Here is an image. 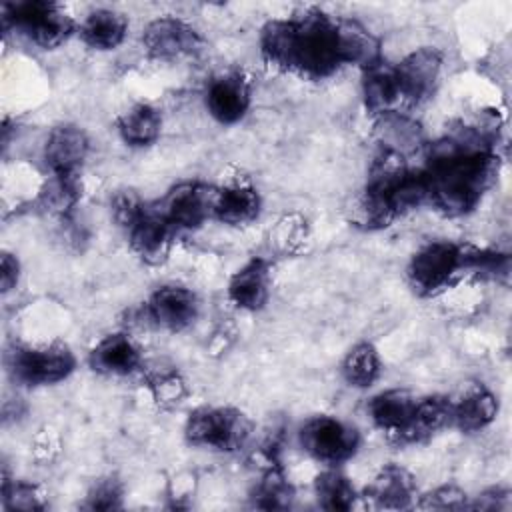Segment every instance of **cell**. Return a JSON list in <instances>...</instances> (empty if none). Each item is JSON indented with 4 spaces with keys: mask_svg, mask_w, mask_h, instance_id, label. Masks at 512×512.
<instances>
[{
    "mask_svg": "<svg viewBox=\"0 0 512 512\" xmlns=\"http://www.w3.org/2000/svg\"><path fill=\"white\" fill-rule=\"evenodd\" d=\"M260 52L274 68L310 80L326 78L342 66L338 20L322 10L270 20L260 32Z\"/></svg>",
    "mask_w": 512,
    "mask_h": 512,
    "instance_id": "6da1fadb",
    "label": "cell"
},
{
    "mask_svg": "<svg viewBox=\"0 0 512 512\" xmlns=\"http://www.w3.org/2000/svg\"><path fill=\"white\" fill-rule=\"evenodd\" d=\"M496 152H456L442 140L428 146V202L444 216L472 212L498 176Z\"/></svg>",
    "mask_w": 512,
    "mask_h": 512,
    "instance_id": "7a4b0ae2",
    "label": "cell"
},
{
    "mask_svg": "<svg viewBox=\"0 0 512 512\" xmlns=\"http://www.w3.org/2000/svg\"><path fill=\"white\" fill-rule=\"evenodd\" d=\"M2 22L46 50L60 46L74 30L72 18L46 0L8 2L2 6Z\"/></svg>",
    "mask_w": 512,
    "mask_h": 512,
    "instance_id": "3957f363",
    "label": "cell"
},
{
    "mask_svg": "<svg viewBox=\"0 0 512 512\" xmlns=\"http://www.w3.org/2000/svg\"><path fill=\"white\" fill-rule=\"evenodd\" d=\"M184 434L186 440L194 446L234 452L248 442L252 434V422L244 412L236 408L206 406L194 410L188 416Z\"/></svg>",
    "mask_w": 512,
    "mask_h": 512,
    "instance_id": "277c9868",
    "label": "cell"
},
{
    "mask_svg": "<svg viewBox=\"0 0 512 512\" xmlns=\"http://www.w3.org/2000/svg\"><path fill=\"white\" fill-rule=\"evenodd\" d=\"M470 246L438 240L422 246L410 260L408 280L420 296H434L448 288L458 272L468 270Z\"/></svg>",
    "mask_w": 512,
    "mask_h": 512,
    "instance_id": "5b68a950",
    "label": "cell"
},
{
    "mask_svg": "<svg viewBox=\"0 0 512 512\" xmlns=\"http://www.w3.org/2000/svg\"><path fill=\"white\" fill-rule=\"evenodd\" d=\"M298 442L308 456L320 464L336 468L356 454L360 434L354 426L338 418L314 416L300 426Z\"/></svg>",
    "mask_w": 512,
    "mask_h": 512,
    "instance_id": "8992f818",
    "label": "cell"
},
{
    "mask_svg": "<svg viewBox=\"0 0 512 512\" xmlns=\"http://www.w3.org/2000/svg\"><path fill=\"white\" fill-rule=\"evenodd\" d=\"M74 354L62 342L48 346H16L8 356L12 376L26 386L56 384L72 374Z\"/></svg>",
    "mask_w": 512,
    "mask_h": 512,
    "instance_id": "52a82bcc",
    "label": "cell"
},
{
    "mask_svg": "<svg viewBox=\"0 0 512 512\" xmlns=\"http://www.w3.org/2000/svg\"><path fill=\"white\" fill-rule=\"evenodd\" d=\"M216 192V188L202 182H182L170 188L154 206L174 230H192L212 218Z\"/></svg>",
    "mask_w": 512,
    "mask_h": 512,
    "instance_id": "ba28073f",
    "label": "cell"
},
{
    "mask_svg": "<svg viewBox=\"0 0 512 512\" xmlns=\"http://www.w3.org/2000/svg\"><path fill=\"white\" fill-rule=\"evenodd\" d=\"M442 68V54L434 48H418L402 62L394 64L402 110L424 102L438 82Z\"/></svg>",
    "mask_w": 512,
    "mask_h": 512,
    "instance_id": "9c48e42d",
    "label": "cell"
},
{
    "mask_svg": "<svg viewBox=\"0 0 512 512\" xmlns=\"http://www.w3.org/2000/svg\"><path fill=\"white\" fill-rule=\"evenodd\" d=\"M142 44L156 60H180L198 54L202 48V38L188 22L174 16H164L146 26Z\"/></svg>",
    "mask_w": 512,
    "mask_h": 512,
    "instance_id": "30bf717a",
    "label": "cell"
},
{
    "mask_svg": "<svg viewBox=\"0 0 512 512\" xmlns=\"http://www.w3.org/2000/svg\"><path fill=\"white\" fill-rule=\"evenodd\" d=\"M144 314L154 326L180 332L194 324L198 316V300L194 292L184 286H160L144 304Z\"/></svg>",
    "mask_w": 512,
    "mask_h": 512,
    "instance_id": "8fae6325",
    "label": "cell"
},
{
    "mask_svg": "<svg viewBox=\"0 0 512 512\" xmlns=\"http://www.w3.org/2000/svg\"><path fill=\"white\" fill-rule=\"evenodd\" d=\"M132 250L148 264H160L166 260L174 228L162 218V214L156 210V206L146 204L140 216L132 222V226L126 230Z\"/></svg>",
    "mask_w": 512,
    "mask_h": 512,
    "instance_id": "7c38bea8",
    "label": "cell"
},
{
    "mask_svg": "<svg viewBox=\"0 0 512 512\" xmlns=\"http://www.w3.org/2000/svg\"><path fill=\"white\" fill-rule=\"evenodd\" d=\"M88 154V138L82 128L72 124L56 126L46 140L44 160L50 174L78 176Z\"/></svg>",
    "mask_w": 512,
    "mask_h": 512,
    "instance_id": "4fadbf2b",
    "label": "cell"
},
{
    "mask_svg": "<svg viewBox=\"0 0 512 512\" xmlns=\"http://www.w3.org/2000/svg\"><path fill=\"white\" fill-rule=\"evenodd\" d=\"M206 108L220 124H234L250 108L248 80L238 72L216 76L206 90Z\"/></svg>",
    "mask_w": 512,
    "mask_h": 512,
    "instance_id": "5bb4252c",
    "label": "cell"
},
{
    "mask_svg": "<svg viewBox=\"0 0 512 512\" xmlns=\"http://www.w3.org/2000/svg\"><path fill=\"white\" fill-rule=\"evenodd\" d=\"M362 94L364 104L372 114H390V112H402V100L396 80L394 64L386 60H378L362 70Z\"/></svg>",
    "mask_w": 512,
    "mask_h": 512,
    "instance_id": "9a60e30c",
    "label": "cell"
},
{
    "mask_svg": "<svg viewBox=\"0 0 512 512\" xmlns=\"http://www.w3.org/2000/svg\"><path fill=\"white\" fill-rule=\"evenodd\" d=\"M142 354L136 342L122 332L104 336L90 352L92 370L108 376H126L138 370Z\"/></svg>",
    "mask_w": 512,
    "mask_h": 512,
    "instance_id": "2e32d148",
    "label": "cell"
},
{
    "mask_svg": "<svg viewBox=\"0 0 512 512\" xmlns=\"http://www.w3.org/2000/svg\"><path fill=\"white\" fill-rule=\"evenodd\" d=\"M366 492L378 508L400 510L412 506L416 500V482L406 468L386 464L376 472Z\"/></svg>",
    "mask_w": 512,
    "mask_h": 512,
    "instance_id": "e0dca14e",
    "label": "cell"
},
{
    "mask_svg": "<svg viewBox=\"0 0 512 512\" xmlns=\"http://www.w3.org/2000/svg\"><path fill=\"white\" fill-rule=\"evenodd\" d=\"M270 294V266L262 258H252L236 270L228 282L230 300L242 310H260Z\"/></svg>",
    "mask_w": 512,
    "mask_h": 512,
    "instance_id": "ac0fdd59",
    "label": "cell"
},
{
    "mask_svg": "<svg viewBox=\"0 0 512 512\" xmlns=\"http://www.w3.org/2000/svg\"><path fill=\"white\" fill-rule=\"evenodd\" d=\"M496 412L494 394L482 384H474L458 400H450V426L460 432H478L496 418Z\"/></svg>",
    "mask_w": 512,
    "mask_h": 512,
    "instance_id": "d6986e66",
    "label": "cell"
},
{
    "mask_svg": "<svg viewBox=\"0 0 512 512\" xmlns=\"http://www.w3.org/2000/svg\"><path fill=\"white\" fill-rule=\"evenodd\" d=\"M444 426H450V398L434 394L416 400L408 422L394 438L402 444H414L430 438Z\"/></svg>",
    "mask_w": 512,
    "mask_h": 512,
    "instance_id": "ffe728a7",
    "label": "cell"
},
{
    "mask_svg": "<svg viewBox=\"0 0 512 512\" xmlns=\"http://www.w3.org/2000/svg\"><path fill=\"white\" fill-rule=\"evenodd\" d=\"M258 214L260 194L256 188L248 184H232L216 192L212 218L230 226H244L256 220Z\"/></svg>",
    "mask_w": 512,
    "mask_h": 512,
    "instance_id": "44dd1931",
    "label": "cell"
},
{
    "mask_svg": "<svg viewBox=\"0 0 512 512\" xmlns=\"http://www.w3.org/2000/svg\"><path fill=\"white\" fill-rule=\"evenodd\" d=\"M414 404H416V398L408 390L392 388L376 394L370 400L368 414L380 430L396 436L408 422Z\"/></svg>",
    "mask_w": 512,
    "mask_h": 512,
    "instance_id": "7402d4cb",
    "label": "cell"
},
{
    "mask_svg": "<svg viewBox=\"0 0 512 512\" xmlns=\"http://www.w3.org/2000/svg\"><path fill=\"white\" fill-rule=\"evenodd\" d=\"M338 36L342 64H356L364 70L382 58L378 38L360 22L338 20Z\"/></svg>",
    "mask_w": 512,
    "mask_h": 512,
    "instance_id": "603a6c76",
    "label": "cell"
},
{
    "mask_svg": "<svg viewBox=\"0 0 512 512\" xmlns=\"http://www.w3.org/2000/svg\"><path fill=\"white\" fill-rule=\"evenodd\" d=\"M128 30V22L120 12L94 10L80 24V38L94 50H112L122 44Z\"/></svg>",
    "mask_w": 512,
    "mask_h": 512,
    "instance_id": "cb8c5ba5",
    "label": "cell"
},
{
    "mask_svg": "<svg viewBox=\"0 0 512 512\" xmlns=\"http://www.w3.org/2000/svg\"><path fill=\"white\" fill-rule=\"evenodd\" d=\"M162 130L160 112L146 102L134 104L118 118L120 138L130 146H150L158 140Z\"/></svg>",
    "mask_w": 512,
    "mask_h": 512,
    "instance_id": "d4e9b609",
    "label": "cell"
},
{
    "mask_svg": "<svg viewBox=\"0 0 512 512\" xmlns=\"http://www.w3.org/2000/svg\"><path fill=\"white\" fill-rule=\"evenodd\" d=\"M376 128L380 134V146L394 150L402 156H406L408 152H414L416 148L422 146L420 126L402 112L382 114L378 118Z\"/></svg>",
    "mask_w": 512,
    "mask_h": 512,
    "instance_id": "484cf974",
    "label": "cell"
},
{
    "mask_svg": "<svg viewBox=\"0 0 512 512\" xmlns=\"http://www.w3.org/2000/svg\"><path fill=\"white\" fill-rule=\"evenodd\" d=\"M314 494L318 506L324 510H350L356 502V490L352 482L334 468L316 476Z\"/></svg>",
    "mask_w": 512,
    "mask_h": 512,
    "instance_id": "4316f807",
    "label": "cell"
},
{
    "mask_svg": "<svg viewBox=\"0 0 512 512\" xmlns=\"http://www.w3.org/2000/svg\"><path fill=\"white\" fill-rule=\"evenodd\" d=\"M342 376L354 388H368L380 376V356L378 350L368 344H356L342 362Z\"/></svg>",
    "mask_w": 512,
    "mask_h": 512,
    "instance_id": "83f0119b",
    "label": "cell"
},
{
    "mask_svg": "<svg viewBox=\"0 0 512 512\" xmlns=\"http://www.w3.org/2000/svg\"><path fill=\"white\" fill-rule=\"evenodd\" d=\"M254 506L264 510H282L288 508L294 500V488L286 480L284 472L278 466H268V470L260 476L254 488Z\"/></svg>",
    "mask_w": 512,
    "mask_h": 512,
    "instance_id": "f1b7e54d",
    "label": "cell"
},
{
    "mask_svg": "<svg viewBox=\"0 0 512 512\" xmlns=\"http://www.w3.org/2000/svg\"><path fill=\"white\" fill-rule=\"evenodd\" d=\"M78 200H80L78 176H58V174L50 176V180L46 182L38 198L40 208L58 216L70 214Z\"/></svg>",
    "mask_w": 512,
    "mask_h": 512,
    "instance_id": "f546056e",
    "label": "cell"
},
{
    "mask_svg": "<svg viewBox=\"0 0 512 512\" xmlns=\"http://www.w3.org/2000/svg\"><path fill=\"white\" fill-rule=\"evenodd\" d=\"M2 506L6 510H40L44 508V496L38 486L20 480L2 482Z\"/></svg>",
    "mask_w": 512,
    "mask_h": 512,
    "instance_id": "4dcf8cb0",
    "label": "cell"
},
{
    "mask_svg": "<svg viewBox=\"0 0 512 512\" xmlns=\"http://www.w3.org/2000/svg\"><path fill=\"white\" fill-rule=\"evenodd\" d=\"M122 482L114 476L100 478L86 496V508L90 510H114L122 506Z\"/></svg>",
    "mask_w": 512,
    "mask_h": 512,
    "instance_id": "1f68e13d",
    "label": "cell"
},
{
    "mask_svg": "<svg viewBox=\"0 0 512 512\" xmlns=\"http://www.w3.org/2000/svg\"><path fill=\"white\" fill-rule=\"evenodd\" d=\"M144 202L138 198L136 192L132 190H120L114 198H112V214L114 220L118 222V226H122L124 230H128L132 226V222L140 216V212L144 210Z\"/></svg>",
    "mask_w": 512,
    "mask_h": 512,
    "instance_id": "d6a6232c",
    "label": "cell"
},
{
    "mask_svg": "<svg viewBox=\"0 0 512 512\" xmlns=\"http://www.w3.org/2000/svg\"><path fill=\"white\" fill-rule=\"evenodd\" d=\"M418 506L432 510H460L468 508V498L466 492L456 486H440L434 492L426 494Z\"/></svg>",
    "mask_w": 512,
    "mask_h": 512,
    "instance_id": "836d02e7",
    "label": "cell"
},
{
    "mask_svg": "<svg viewBox=\"0 0 512 512\" xmlns=\"http://www.w3.org/2000/svg\"><path fill=\"white\" fill-rule=\"evenodd\" d=\"M150 386H152L154 398L158 402L174 404V402H180V398L184 396V384L176 372H162V374L154 376L150 380Z\"/></svg>",
    "mask_w": 512,
    "mask_h": 512,
    "instance_id": "e575fe53",
    "label": "cell"
},
{
    "mask_svg": "<svg viewBox=\"0 0 512 512\" xmlns=\"http://www.w3.org/2000/svg\"><path fill=\"white\" fill-rule=\"evenodd\" d=\"M512 506L510 492L504 488H490L476 496L474 502H468V508L474 510H508Z\"/></svg>",
    "mask_w": 512,
    "mask_h": 512,
    "instance_id": "d590c367",
    "label": "cell"
},
{
    "mask_svg": "<svg viewBox=\"0 0 512 512\" xmlns=\"http://www.w3.org/2000/svg\"><path fill=\"white\" fill-rule=\"evenodd\" d=\"M0 280H2V292H8L16 286L18 282V274H20V266L16 256L4 252L2 254V262H0Z\"/></svg>",
    "mask_w": 512,
    "mask_h": 512,
    "instance_id": "8d00e7d4",
    "label": "cell"
}]
</instances>
